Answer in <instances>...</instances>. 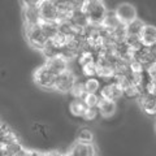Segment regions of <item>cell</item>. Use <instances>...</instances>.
<instances>
[{
	"mask_svg": "<svg viewBox=\"0 0 156 156\" xmlns=\"http://www.w3.org/2000/svg\"><path fill=\"white\" fill-rule=\"evenodd\" d=\"M82 11L85 12L90 25H101L107 14V8L104 5L103 0H92V2H86L82 7Z\"/></svg>",
	"mask_w": 156,
	"mask_h": 156,
	"instance_id": "cell-1",
	"label": "cell"
},
{
	"mask_svg": "<svg viewBox=\"0 0 156 156\" xmlns=\"http://www.w3.org/2000/svg\"><path fill=\"white\" fill-rule=\"evenodd\" d=\"M25 34H26V39H27L29 44L39 51H42V48L44 47V44L48 41V37L44 34V31H43L41 23H39V25L25 27Z\"/></svg>",
	"mask_w": 156,
	"mask_h": 156,
	"instance_id": "cell-2",
	"label": "cell"
},
{
	"mask_svg": "<svg viewBox=\"0 0 156 156\" xmlns=\"http://www.w3.org/2000/svg\"><path fill=\"white\" fill-rule=\"evenodd\" d=\"M77 81L76 74L72 70H65L64 73L56 76L55 78V83H53V90H56L57 92H61V94H69L72 87L74 86Z\"/></svg>",
	"mask_w": 156,
	"mask_h": 156,
	"instance_id": "cell-3",
	"label": "cell"
},
{
	"mask_svg": "<svg viewBox=\"0 0 156 156\" xmlns=\"http://www.w3.org/2000/svg\"><path fill=\"white\" fill-rule=\"evenodd\" d=\"M56 76L48 69L46 65L39 66L38 69L34 72V82L39 86L41 89H53V83H55Z\"/></svg>",
	"mask_w": 156,
	"mask_h": 156,
	"instance_id": "cell-4",
	"label": "cell"
},
{
	"mask_svg": "<svg viewBox=\"0 0 156 156\" xmlns=\"http://www.w3.org/2000/svg\"><path fill=\"white\" fill-rule=\"evenodd\" d=\"M38 9H39V14H41L42 21H47V22L58 21V9L51 0H42L41 4L38 5Z\"/></svg>",
	"mask_w": 156,
	"mask_h": 156,
	"instance_id": "cell-5",
	"label": "cell"
},
{
	"mask_svg": "<svg viewBox=\"0 0 156 156\" xmlns=\"http://www.w3.org/2000/svg\"><path fill=\"white\" fill-rule=\"evenodd\" d=\"M99 96L103 98V99H108V100H119L121 96H122V90L120 89V86L116 83V82L112 80L109 82H105V83L100 87L99 90Z\"/></svg>",
	"mask_w": 156,
	"mask_h": 156,
	"instance_id": "cell-6",
	"label": "cell"
},
{
	"mask_svg": "<svg viewBox=\"0 0 156 156\" xmlns=\"http://www.w3.org/2000/svg\"><path fill=\"white\" fill-rule=\"evenodd\" d=\"M115 13L122 25H126V23H129L136 18V9L134 5H131L129 3L120 4V5L116 8Z\"/></svg>",
	"mask_w": 156,
	"mask_h": 156,
	"instance_id": "cell-7",
	"label": "cell"
},
{
	"mask_svg": "<svg viewBox=\"0 0 156 156\" xmlns=\"http://www.w3.org/2000/svg\"><path fill=\"white\" fill-rule=\"evenodd\" d=\"M136 99L139 100V105L142 107V109L146 115L156 116V98L154 95L148 94V92H143Z\"/></svg>",
	"mask_w": 156,
	"mask_h": 156,
	"instance_id": "cell-8",
	"label": "cell"
},
{
	"mask_svg": "<svg viewBox=\"0 0 156 156\" xmlns=\"http://www.w3.org/2000/svg\"><path fill=\"white\" fill-rule=\"evenodd\" d=\"M22 18H23L25 27L39 25V23L42 22L38 7H25L22 9Z\"/></svg>",
	"mask_w": 156,
	"mask_h": 156,
	"instance_id": "cell-9",
	"label": "cell"
},
{
	"mask_svg": "<svg viewBox=\"0 0 156 156\" xmlns=\"http://www.w3.org/2000/svg\"><path fill=\"white\" fill-rule=\"evenodd\" d=\"M70 152L73 156H98L96 148L92 143H81L76 142L70 147Z\"/></svg>",
	"mask_w": 156,
	"mask_h": 156,
	"instance_id": "cell-10",
	"label": "cell"
},
{
	"mask_svg": "<svg viewBox=\"0 0 156 156\" xmlns=\"http://www.w3.org/2000/svg\"><path fill=\"white\" fill-rule=\"evenodd\" d=\"M44 65L55 76H58V74H61V73H64L65 70H68V61L65 60V58H62L61 56H56V57L48 58Z\"/></svg>",
	"mask_w": 156,
	"mask_h": 156,
	"instance_id": "cell-11",
	"label": "cell"
},
{
	"mask_svg": "<svg viewBox=\"0 0 156 156\" xmlns=\"http://www.w3.org/2000/svg\"><path fill=\"white\" fill-rule=\"evenodd\" d=\"M96 108H98V112H99V115L101 117H104V119H109V117H112L116 113L117 105H116V101H113V100H108V99H103V98H100V100H99V103H98Z\"/></svg>",
	"mask_w": 156,
	"mask_h": 156,
	"instance_id": "cell-12",
	"label": "cell"
},
{
	"mask_svg": "<svg viewBox=\"0 0 156 156\" xmlns=\"http://www.w3.org/2000/svg\"><path fill=\"white\" fill-rule=\"evenodd\" d=\"M139 37L143 46H152L154 43H156V26L150 25V23H144Z\"/></svg>",
	"mask_w": 156,
	"mask_h": 156,
	"instance_id": "cell-13",
	"label": "cell"
},
{
	"mask_svg": "<svg viewBox=\"0 0 156 156\" xmlns=\"http://www.w3.org/2000/svg\"><path fill=\"white\" fill-rule=\"evenodd\" d=\"M87 109H89V107H87V104L85 103L83 99L73 98V100L69 104V112L72 113V116H74V117H81L82 119Z\"/></svg>",
	"mask_w": 156,
	"mask_h": 156,
	"instance_id": "cell-14",
	"label": "cell"
},
{
	"mask_svg": "<svg viewBox=\"0 0 156 156\" xmlns=\"http://www.w3.org/2000/svg\"><path fill=\"white\" fill-rule=\"evenodd\" d=\"M16 140H20L16 131L5 124L0 129V146H5L12 142H16Z\"/></svg>",
	"mask_w": 156,
	"mask_h": 156,
	"instance_id": "cell-15",
	"label": "cell"
},
{
	"mask_svg": "<svg viewBox=\"0 0 156 156\" xmlns=\"http://www.w3.org/2000/svg\"><path fill=\"white\" fill-rule=\"evenodd\" d=\"M143 26H144V22L142 21V20H138V18L133 20L131 22L125 25L126 35H140Z\"/></svg>",
	"mask_w": 156,
	"mask_h": 156,
	"instance_id": "cell-16",
	"label": "cell"
},
{
	"mask_svg": "<svg viewBox=\"0 0 156 156\" xmlns=\"http://www.w3.org/2000/svg\"><path fill=\"white\" fill-rule=\"evenodd\" d=\"M60 52H61V48L57 47L52 41H50V39L47 41L44 47L42 48V53L44 55V57L47 60L48 58H52V57H56V56H60Z\"/></svg>",
	"mask_w": 156,
	"mask_h": 156,
	"instance_id": "cell-17",
	"label": "cell"
},
{
	"mask_svg": "<svg viewBox=\"0 0 156 156\" xmlns=\"http://www.w3.org/2000/svg\"><path fill=\"white\" fill-rule=\"evenodd\" d=\"M120 25H122V23H121V22H120V20L117 18L115 11L107 12L105 18H104L103 23H101V26H104L105 29H108L109 31H112V30H115L116 27H119Z\"/></svg>",
	"mask_w": 156,
	"mask_h": 156,
	"instance_id": "cell-18",
	"label": "cell"
},
{
	"mask_svg": "<svg viewBox=\"0 0 156 156\" xmlns=\"http://www.w3.org/2000/svg\"><path fill=\"white\" fill-rule=\"evenodd\" d=\"M83 87H85L86 94H96L101 87L100 80H98V78H95V77L86 78V80L83 81Z\"/></svg>",
	"mask_w": 156,
	"mask_h": 156,
	"instance_id": "cell-19",
	"label": "cell"
},
{
	"mask_svg": "<svg viewBox=\"0 0 156 156\" xmlns=\"http://www.w3.org/2000/svg\"><path fill=\"white\" fill-rule=\"evenodd\" d=\"M3 151L5 152L7 156H17L20 152L22 151L23 146L20 140H16V142H12L9 144H5V146H2Z\"/></svg>",
	"mask_w": 156,
	"mask_h": 156,
	"instance_id": "cell-20",
	"label": "cell"
},
{
	"mask_svg": "<svg viewBox=\"0 0 156 156\" xmlns=\"http://www.w3.org/2000/svg\"><path fill=\"white\" fill-rule=\"evenodd\" d=\"M124 43L130 51H136V50H139V48L143 46L139 35H126Z\"/></svg>",
	"mask_w": 156,
	"mask_h": 156,
	"instance_id": "cell-21",
	"label": "cell"
},
{
	"mask_svg": "<svg viewBox=\"0 0 156 156\" xmlns=\"http://www.w3.org/2000/svg\"><path fill=\"white\" fill-rule=\"evenodd\" d=\"M94 140V134L91 133L90 129L83 128L78 131L77 134V142H81V143H92Z\"/></svg>",
	"mask_w": 156,
	"mask_h": 156,
	"instance_id": "cell-22",
	"label": "cell"
},
{
	"mask_svg": "<svg viewBox=\"0 0 156 156\" xmlns=\"http://www.w3.org/2000/svg\"><path fill=\"white\" fill-rule=\"evenodd\" d=\"M69 94H72L73 98H78V99H82L86 95L85 87H83V81H76L74 86L72 87V90Z\"/></svg>",
	"mask_w": 156,
	"mask_h": 156,
	"instance_id": "cell-23",
	"label": "cell"
},
{
	"mask_svg": "<svg viewBox=\"0 0 156 156\" xmlns=\"http://www.w3.org/2000/svg\"><path fill=\"white\" fill-rule=\"evenodd\" d=\"M82 99L85 100V103L87 104V107L91 108V107H96L98 105V103H99V100H100V96L98 94H86Z\"/></svg>",
	"mask_w": 156,
	"mask_h": 156,
	"instance_id": "cell-24",
	"label": "cell"
},
{
	"mask_svg": "<svg viewBox=\"0 0 156 156\" xmlns=\"http://www.w3.org/2000/svg\"><path fill=\"white\" fill-rule=\"evenodd\" d=\"M98 115H99V112H98V108L96 107H91V108H89L86 111V113L83 115V119L85 121H92V120H95L96 117H98Z\"/></svg>",
	"mask_w": 156,
	"mask_h": 156,
	"instance_id": "cell-25",
	"label": "cell"
},
{
	"mask_svg": "<svg viewBox=\"0 0 156 156\" xmlns=\"http://www.w3.org/2000/svg\"><path fill=\"white\" fill-rule=\"evenodd\" d=\"M42 0H21L22 7H38Z\"/></svg>",
	"mask_w": 156,
	"mask_h": 156,
	"instance_id": "cell-26",
	"label": "cell"
},
{
	"mask_svg": "<svg viewBox=\"0 0 156 156\" xmlns=\"http://www.w3.org/2000/svg\"><path fill=\"white\" fill-rule=\"evenodd\" d=\"M62 156H73L70 151H66V152H62Z\"/></svg>",
	"mask_w": 156,
	"mask_h": 156,
	"instance_id": "cell-27",
	"label": "cell"
},
{
	"mask_svg": "<svg viewBox=\"0 0 156 156\" xmlns=\"http://www.w3.org/2000/svg\"><path fill=\"white\" fill-rule=\"evenodd\" d=\"M0 156H7V155H5V152L3 151V148H2V147H0Z\"/></svg>",
	"mask_w": 156,
	"mask_h": 156,
	"instance_id": "cell-28",
	"label": "cell"
},
{
	"mask_svg": "<svg viewBox=\"0 0 156 156\" xmlns=\"http://www.w3.org/2000/svg\"><path fill=\"white\" fill-rule=\"evenodd\" d=\"M86 2H92V0H85V3H86Z\"/></svg>",
	"mask_w": 156,
	"mask_h": 156,
	"instance_id": "cell-29",
	"label": "cell"
},
{
	"mask_svg": "<svg viewBox=\"0 0 156 156\" xmlns=\"http://www.w3.org/2000/svg\"><path fill=\"white\" fill-rule=\"evenodd\" d=\"M155 128H156V121H155Z\"/></svg>",
	"mask_w": 156,
	"mask_h": 156,
	"instance_id": "cell-30",
	"label": "cell"
},
{
	"mask_svg": "<svg viewBox=\"0 0 156 156\" xmlns=\"http://www.w3.org/2000/svg\"><path fill=\"white\" fill-rule=\"evenodd\" d=\"M0 147H2V146H0Z\"/></svg>",
	"mask_w": 156,
	"mask_h": 156,
	"instance_id": "cell-31",
	"label": "cell"
}]
</instances>
